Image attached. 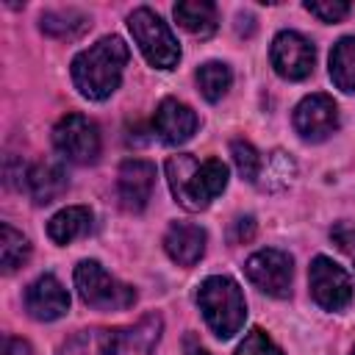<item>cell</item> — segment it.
I'll return each instance as SVG.
<instances>
[{
    "label": "cell",
    "instance_id": "9a60e30c",
    "mask_svg": "<svg viewBox=\"0 0 355 355\" xmlns=\"http://www.w3.org/2000/svg\"><path fill=\"white\" fill-rule=\"evenodd\" d=\"M205 241H208V236H205V230L200 225L172 222L166 227V236H164V250L175 263L194 266L205 252Z\"/></svg>",
    "mask_w": 355,
    "mask_h": 355
},
{
    "label": "cell",
    "instance_id": "cb8c5ba5",
    "mask_svg": "<svg viewBox=\"0 0 355 355\" xmlns=\"http://www.w3.org/2000/svg\"><path fill=\"white\" fill-rule=\"evenodd\" d=\"M230 155H233V164H236L239 175H241L244 180H250V183H258L261 169H263L258 150H255L250 141L236 139V141H230Z\"/></svg>",
    "mask_w": 355,
    "mask_h": 355
},
{
    "label": "cell",
    "instance_id": "ac0fdd59",
    "mask_svg": "<svg viewBox=\"0 0 355 355\" xmlns=\"http://www.w3.org/2000/svg\"><path fill=\"white\" fill-rule=\"evenodd\" d=\"M175 19L191 36H211L216 31V6L208 0H183L175 6Z\"/></svg>",
    "mask_w": 355,
    "mask_h": 355
},
{
    "label": "cell",
    "instance_id": "d4e9b609",
    "mask_svg": "<svg viewBox=\"0 0 355 355\" xmlns=\"http://www.w3.org/2000/svg\"><path fill=\"white\" fill-rule=\"evenodd\" d=\"M236 355H283V352H280V347H277L261 327H252V330L244 336V341L239 344Z\"/></svg>",
    "mask_w": 355,
    "mask_h": 355
},
{
    "label": "cell",
    "instance_id": "6da1fadb",
    "mask_svg": "<svg viewBox=\"0 0 355 355\" xmlns=\"http://www.w3.org/2000/svg\"><path fill=\"white\" fill-rule=\"evenodd\" d=\"M161 316L150 313L128 327H92L67 338L58 355H153L161 338Z\"/></svg>",
    "mask_w": 355,
    "mask_h": 355
},
{
    "label": "cell",
    "instance_id": "f1b7e54d",
    "mask_svg": "<svg viewBox=\"0 0 355 355\" xmlns=\"http://www.w3.org/2000/svg\"><path fill=\"white\" fill-rule=\"evenodd\" d=\"M3 355H31V347L22 338H6L3 341Z\"/></svg>",
    "mask_w": 355,
    "mask_h": 355
},
{
    "label": "cell",
    "instance_id": "52a82bcc",
    "mask_svg": "<svg viewBox=\"0 0 355 355\" xmlns=\"http://www.w3.org/2000/svg\"><path fill=\"white\" fill-rule=\"evenodd\" d=\"M55 150L72 164H94L100 155V130L83 114H67L53 128Z\"/></svg>",
    "mask_w": 355,
    "mask_h": 355
},
{
    "label": "cell",
    "instance_id": "4fadbf2b",
    "mask_svg": "<svg viewBox=\"0 0 355 355\" xmlns=\"http://www.w3.org/2000/svg\"><path fill=\"white\" fill-rule=\"evenodd\" d=\"M25 311L39 322L61 319L69 311V294L53 275L36 277L25 291Z\"/></svg>",
    "mask_w": 355,
    "mask_h": 355
},
{
    "label": "cell",
    "instance_id": "8fae6325",
    "mask_svg": "<svg viewBox=\"0 0 355 355\" xmlns=\"http://www.w3.org/2000/svg\"><path fill=\"white\" fill-rule=\"evenodd\" d=\"M338 128V105L330 94H308L294 108V130L305 141H324Z\"/></svg>",
    "mask_w": 355,
    "mask_h": 355
},
{
    "label": "cell",
    "instance_id": "3957f363",
    "mask_svg": "<svg viewBox=\"0 0 355 355\" xmlns=\"http://www.w3.org/2000/svg\"><path fill=\"white\" fill-rule=\"evenodd\" d=\"M166 180L172 197L186 211H202L227 186V166L219 158L197 161L194 155H172L166 161Z\"/></svg>",
    "mask_w": 355,
    "mask_h": 355
},
{
    "label": "cell",
    "instance_id": "7a4b0ae2",
    "mask_svg": "<svg viewBox=\"0 0 355 355\" xmlns=\"http://www.w3.org/2000/svg\"><path fill=\"white\" fill-rule=\"evenodd\" d=\"M128 44L119 36H103L89 50H80L72 58V83L86 100H105L119 89Z\"/></svg>",
    "mask_w": 355,
    "mask_h": 355
},
{
    "label": "cell",
    "instance_id": "4316f807",
    "mask_svg": "<svg viewBox=\"0 0 355 355\" xmlns=\"http://www.w3.org/2000/svg\"><path fill=\"white\" fill-rule=\"evenodd\" d=\"M333 241L344 250V252H352L355 250V225L352 222H338L333 230H330Z\"/></svg>",
    "mask_w": 355,
    "mask_h": 355
},
{
    "label": "cell",
    "instance_id": "5bb4252c",
    "mask_svg": "<svg viewBox=\"0 0 355 355\" xmlns=\"http://www.w3.org/2000/svg\"><path fill=\"white\" fill-rule=\"evenodd\" d=\"M153 125H155L158 136L166 144H183V141H189L194 136L200 119H197V114L186 103H180L175 97H166V100H161Z\"/></svg>",
    "mask_w": 355,
    "mask_h": 355
},
{
    "label": "cell",
    "instance_id": "484cf974",
    "mask_svg": "<svg viewBox=\"0 0 355 355\" xmlns=\"http://www.w3.org/2000/svg\"><path fill=\"white\" fill-rule=\"evenodd\" d=\"M305 11H311L322 22H338L349 14V3H344V0H308Z\"/></svg>",
    "mask_w": 355,
    "mask_h": 355
},
{
    "label": "cell",
    "instance_id": "8992f818",
    "mask_svg": "<svg viewBox=\"0 0 355 355\" xmlns=\"http://www.w3.org/2000/svg\"><path fill=\"white\" fill-rule=\"evenodd\" d=\"M78 297L97 311H125L136 302V291L128 283H119L97 261H80L75 266Z\"/></svg>",
    "mask_w": 355,
    "mask_h": 355
},
{
    "label": "cell",
    "instance_id": "277c9868",
    "mask_svg": "<svg viewBox=\"0 0 355 355\" xmlns=\"http://www.w3.org/2000/svg\"><path fill=\"white\" fill-rule=\"evenodd\" d=\"M200 311L208 322V327L219 338H233L247 319V302L239 288V283L227 275H211L202 280L197 291Z\"/></svg>",
    "mask_w": 355,
    "mask_h": 355
},
{
    "label": "cell",
    "instance_id": "9c48e42d",
    "mask_svg": "<svg viewBox=\"0 0 355 355\" xmlns=\"http://www.w3.org/2000/svg\"><path fill=\"white\" fill-rule=\"evenodd\" d=\"M247 277L269 297H288L291 291V275H294V261L283 250H258L247 258L244 263Z\"/></svg>",
    "mask_w": 355,
    "mask_h": 355
},
{
    "label": "cell",
    "instance_id": "83f0119b",
    "mask_svg": "<svg viewBox=\"0 0 355 355\" xmlns=\"http://www.w3.org/2000/svg\"><path fill=\"white\" fill-rule=\"evenodd\" d=\"M255 236V219L252 216H239L233 222V233H230V241L233 244H244Z\"/></svg>",
    "mask_w": 355,
    "mask_h": 355
},
{
    "label": "cell",
    "instance_id": "7c38bea8",
    "mask_svg": "<svg viewBox=\"0 0 355 355\" xmlns=\"http://www.w3.org/2000/svg\"><path fill=\"white\" fill-rule=\"evenodd\" d=\"M153 186H155V164L144 161V158H128L119 166L116 175V194L125 211H144L147 200L153 197Z\"/></svg>",
    "mask_w": 355,
    "mask_h": 355
},
{
    "label": "cell",
    "instance_id": "2e32d148",
    "mask_svg": "<svg viewBox=\"0 0 355 355\" xmlns=\"http://www.w3.org/2000/svg\"><path fill=\"white\" fill-rule=\"evenodd\" d=\"M92 230V211L86 205H69L61 208L50 222H47V236L55 244H69Z\"/></svg>",
    "mask_w": 355,
    "mask_h": 355
},
{
    "label": "cell",
    "instance_id": "f546056e",
    "mask_svg": "<svg viewBox=\"0 0 355 355\" xmlns=\"http://www.w3.org/2000/svg\"><path fill=\"white\" fill-rule=\"evenodd\" d=\"M186 355H208V352H205V349H200V347H194V349H189Z\"/></svg>",
    "mask_w": 355,
    "mask_h": 355
},
{
    "label": "cell",
    "instance_id": "ba28073f",
    "mask_svg": "<svg viewBox=\"0 0 355 355\" xmlns=\"http://www.w3.org/2000/svg\"><path fill=\"white\" fill-rule=\"evenodd\" d=\"M308 283L311 294L319 308L324 311H341L352 300V280L349 275L327 255H316L308 269Z\"/></svg>",
    "mask_w": 355,
    "mask_h": 355
},
{
    "label": "cell",
    "instance_id": "7402d4cb",
    "mask_svg": "<svg viewBox=\"0 0 355 355\" xmlns=\"http://www.w3.org/2000/svg\"><path fill=\"white\" fill-rule=\"evenodd\" d=\"M197 83H200L202 97L211 100V103H216V100H222L225 92L230 89L233 72H230V67L222 64V61H208V64H202V67L197 69Z\"/></svg>",
    "mask_w": 355,
    "mask_h": 355
},
{
    "label": "cell",
    "instance_id": "4dcf8cb0",
    "mask_svg": "<svg viewBox=\"0 0 355 355\" xmlns=\"http://www.w3.org/2000/svg\"><path fill=\"white\" fill-rule=\"evenodd\" d=\"M352 355H355V349H352Z\"/></svg>",
    "mask_w": 355,
    "mask_h": 355
},
{
    "label": "cell",
    "instance_id": "603a6c76",
    "mask_svg": "<svg viewBox=\"0 0 355 355\" xmlns=\"http://www.w3.org/2000/svg\"><path fill=\"white\" fill-rule=\"evenodd\" d=\"M294 172H297V166H294V161L286 155V153H272L269 155V161H266V166L261 169V189H266V191H280V189H286L288 183H291V178H294Z\"/></svg>",
    "mask_w": 355,
    "mask_h": 355
},
{
    "label": "cell",
    "instance_id": "30bf717a",
    "mask_svg": "<svg viewBox=\"0 0 355 355\" xmlns=\"http://www.w3.org/2000/svg\"><path fill=\"white\" fill-rule=\"evenodd\" d=\"M269 58H272V67L280 78L286 80H302L313 72V61H316V50L313 44L297 33V31H280L272 42V50H269Z\"/></svg>",
    "mask_w": 355,
    "mask_h": 355
},
{
    "label": "cell",
    "instance_id": "44dd1931",
    "mask_svg": "<svg viewBox=\"0 0 355 355\" xmlns=\"http://www.w3.org/2000/svg\"><path fill=\"white\" fill-rule=\"evenodd\" d=\"M31 258V244L28 239L14 230L8 222L0 225V263H3V272H14L19 269L25 261Z\"/></svg>",
    "mask_w": 355,
    "mask_h": 355
},
{
    "label": "cell",
    "instance_id": "ffe728a7",
    "mask_svg": "<svg viewBox=\"0 0 355 355\" xmlns=\"http://www.w3.org/2000/svg\"><path fill=\"white\" fill-rule=\"evenodd\" d=\"M92 25V19L75 8L67 11H44L42 14V31L55 36V39H78L86 28Z\"/></svg>",
    "mask_w": 355,
    "mask_h": 355
},
{
    "label": "cell",
    "instance_id": "d6986e66",
    "mask_svg": "<svg viewBox=\"0 0 355 355\" xmlns=\"http://www.w3.org/2000/svg\"><path fill=\"white\" fill-rule=\"evenodd\" d=\"M330 78L341 92H355V36H344L330 50Z\"/></svg>",
    "mask_w": 355,
    "mask_h": 355
},
{
    "label": "cell",
    "instance_id": "e0dca14e",
    "mask_svg": "<svg viewBox=\"0 0 355 355\" xmlns=\"http://www.w3.org/2000/svg\"><path fill=\"white\" fill-rule=\"evenodd\" d=\"M67 189V172L61 169V164H36L28 172V191L39 205H47L53 200H58Z\"/></svg>",
    "mask_w": 355,
    "mask_h": 355
},
{
    "label": "cell",
    "instance_id": "5b68a950",
    "mask_svg": "<svg viewBox=\"0 0 355 355\" xmlns=\"http://www.w3.org/2000/svg\"><path fill=\"white\" fill-rule=\"evenodd\" d=\"M128 28L139 44V50L144 53L147 64L155 67V69H172L178 67L180 61V44L178 39L172 36L169 25L147 6L136 8L130 17H128Z\"/></svg>",
    "mask_w": 355,
    "mask_h": 355
}]
</instances>
